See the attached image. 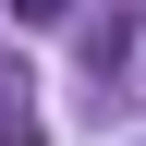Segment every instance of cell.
Instances as JSON below:
<instances>
[{
	"label": "cell",
	"mask_w": 146,
	"mask_h": 146,
	"mask_svg": "<svg viewBox=\"0 0 146 146\" xmlns=\"http://www.w3.org/2000/svg\"><path fill=\"white\" fill-rule=\"evenodd\" d=\"M0 146H36V110L25 98H0Z\"/></svg>",
	"instance_id": "obj_1"
},
{
	"label": "cell",
	"mask_w": 146,
	"mask_h": 146,
	"mask_svg": "<svg viewBox=\"0 0 146 146\" xmlns=\"http://www.w3.org/2000/svg\"><path fill=\"white\" fill-rule=\"evenodd\" d=\"M61 12H73V0H12V25H61Z\"/></svg>",
	"instance_id": "obj_2"
},
{
	"label": "cell",
	"mask_w": 146,
	"mask_h": 146,
	"mask_svg": "<svg viewBox=\"0 0 146 146\" xmlns=\"http://www.w3.org/2000/svg\"><path fill=\"white\" fill-rule=\"evenodd\" d=\"M0 98H25V73H12V61H0Z\"/></svg>",
	"instance_id": "obj_3"
}]
</instances>
